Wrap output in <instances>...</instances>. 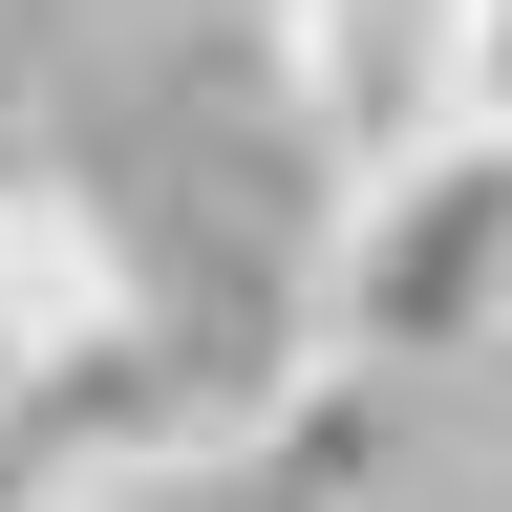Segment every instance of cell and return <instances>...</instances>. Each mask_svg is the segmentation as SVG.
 Masks as SVG:
<instances>
[{
	"instance_id": "obj_1",
	"label": "cell",
	"mask_w": 512,
	"mask_h": 512,
	"mask_svg": "<svg viewBox=\"0 0 512 512\" xmlns=\"http://www.w3.org/2000/svg\"><path fill=\"white\" fill-rule=\"evenodd\" d=\"M320 342L384 363V384L512 342V107H470V128H427V150L342 171V235H320Z\"/></svg>"
},
{
	"instance_id": "obj_2",
	"label": "cell",
	"mask_w": 512,
	"mask_h": 512,
	"mask_svg": "<svg viewBox=\"0 0 512 512\" xmlns=\"http://www.w3.org/2000/svg\"><path fill=\"white\" fill-rule=\"evenodd\" d=\"M278 86L342 171H384L491 107V0H278Z\"/></svg>"
},
{
	"instance_id": "obj_3",
	"label": "cell",
	"mask_w": 512,
	"mask_h": 512,
	"mask_svg": "<svg viewBox=\"0 0 512 512\" xmlns=\"http://www.w3.org/2000/svg\"><path fill=\"white\" fill-rule=\"evenodd\" d=\"M491 107H512V0H491Z\"/></svg>"
}]
</instances>
